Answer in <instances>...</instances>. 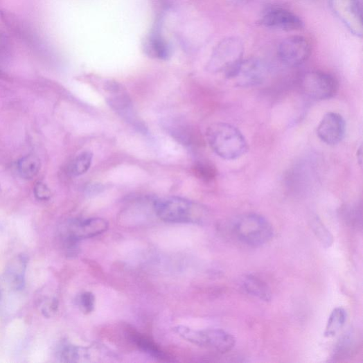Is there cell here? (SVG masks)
<instances>
[{
    "label": "cell",
    "instance_id": "1",
    "mask_svg": "<svg viewBox=\"0 0 363 363\" xmlns=\"http://www.w3.org/2000/svg\"><path fill=\"white\" fill-rule=\"evenodd\" d=\"M154 208L158 218L168 223L202 224L207 217L204 206L178 197L159 199L154 202Z\"/></svg>",
    "mask_w": 363,
    "mask_h": 363
},
{
    "label": "cell",
    "instance_id": "2",
    "mask_svg": "<svg viewBox=\"0 0 363 363\" xmlns=\"http://www.w3.org/2000/svg\"><path fill=\"white\" fill-rule=\"evenodd\" d=\"M206 140L211 149L224 160H235L244 156L248 144L243 134L227 123L211 125L206 130Z\"/></svg>",
    "mask_w": 363,
    "mask_h": 363
},
{
    "label": "cell",
    "instance_id": "3",
    "mask_svg": "<svg viewBox=\"0 0 363 363\" xmlns=\"http://www.w3.org/2000/svg\"><path fill=\"white\" fill-rule=\"evenodd\" d=\"M232 229L242 243L254 248L267 245L274 236L271 224L257 214H247L238 218L233 222Z\"/></svg>",
    "mask_w": 363,
    "mask_h": 363
},
{
    "label": "cell",
    "instance_id": "4",
    "mask_svg": "<svg viewBox=\"0 0 363 363\" xmlns=\"http://www.w3.org/2000/svg\"><path fill=\"white\" fill-rule=\"evenodd\" d=\"M173 330L179 337L195 346L222 353L231 351L236 344L235 338L222 329L197 330L186 326H177Z\"/></svg>",
    "mask_w": 363,
    "mask_h": 363
},
{
    "label": "cell",
    "instance_id": "5",
    "mask_svg": "<svg viewBox=\"0 0 363 363\" xmlns=\"http://www.w3.org/2000/svg\"><path fill=\"white\" fill-rule=\"evenodd\" d=\"M244 53V44L239 38L227 37L215 47L208 69L215 73H224L227 76L243 60Z\"/></svg>",
    "mask_w": 363,
    "mask_h": 363
},
{
    "label": "cell",
    "instance_id": "6",
    "mask_svg": "<svg viewBox=\"0 0 363 363\" xmlns=\"http://www.w3.org/2000/svg\"><path fill=\"white\" fill-rule=\"evenodd\" d=\"M300 85L302 92L317 100L330 99L335 96L339 89V82L335 76L318 71L302 76Z\"/></svg>",
    "mask_w": 363,
    "mask_h": 363
},
{
    "label": "cell",
    "instance_id": "7",
    "mask_svg": "<svg viewBox=\"0 0 363 363\" xmlns=\"http://www.w3.org/2000/svg\"><path fill=\"white\" fill-rule=\"evenodd\" d=\"M268 68L258 58L242 60L236 67L227 76L241 87H251L262 84L267 78Z\"/></svg>",
    "mask_w": 363,
    "mask_h": 363
},
{
    "label": "cell",
    "instance_id": "8",
    "mask_svg": "<svg viewBox=\"0 0 363 363\" xmlns=\"http://www.w3.org/2000/svg\"><path fill=\"white\" fill-rule=\"evenodd\" d=\"M106 89L110 95L107 99L109 106L136 129L144 130V124L136 115L132 101L122 85L110 82L107 83Z\"/></svg>",
    "mask_w": 363,
    "mask_h": 363
},
{
    "label": "cell",
    "instance_id": "9",
    "mask_svg": "<svg viewBox=\"0 0 363 363\" xmlns=\"http://www.w3.org/2000/svg\"><path fill=\"white\" fill-rule=\"evenodd\" d=\"M330 8L351 33L362 35V0H329Z\"/></svg>",
    "mask_w": 363,
    "mask_h": 363
},
{
    "label": "cell",
    "instance_id": "10",
    "mask_svg": "<svg viewBox=\"0 0 363 363\" xmlns=\"http://www.w3.org/2000/svg\"><path fill=\"white\" fill-rule=\"evenodd\" d=\"M311 51V44L306 38L293 36L285 39L280 44L278 55L285 65L298 67L306 62Z\"/></svg>",
    "mask_w": 363,
    "mask_h": 363
},
{
    "label": "cell",
    "instance_id": "11",
    "mask_svg": "<svg viewBox=\"0 0 363 363\" xmlns=\"http://www.w3.org/2000/svg\"><path fill=\"white\" fill-rule=\"evenodd\" d=\"M260 23L267 28L287 32L296 31L304 26V22L299 17L280 7H272L267 9L263 15Z\"/></svg>",
    "mask_w": 363,
    "mask_h": 363
},
{
    "label": "cell",
    "instance_id": "12",
    "mask_svg": "<svg viewBox=\"0 0 363 363\" xmlns=\"http://www.w3.org/2000/svg\"><path fill=\"white\" fill-rule=\"evenodd\" d=\"M346 130V125L343 116L335 112H328L322 118L317 133L321 141L334 145L344 139Z\"/></svg>",
    "mask_w": 363,
    "mask_h": 363
},
{
    "label": "cell",
    "instance_id": "13",
    "mask_svg": "<svg viewBox=\"0 0 363 363\" xmlns=\"http://www.w3.org/2000/svg\"><path fill=\"white\" fill-rule=\"evenodd\" d=\"M108 228V222L99 218L73 222L67 230V242L69 245H73L80 240L99 236L105 233Z\"/></svg>",
    "mask_w": 363,
    "mask_h": 363
},
{
    "label": "cell",
    "instance_id": "14",
    "mask_svg": "<svg viewBox=\"0 0 363 363\" xmlns=\"http://www.w3.org/2000/svg\"><path fill=\"white\" fill-rule=\"evenodd\" d=\"M164 125L167 132L182 144L187 146L200 144L201 138L197 131L184 121L175 118L166 120Z\"/></svg>",
    "mask_w": 363,
    "mask_h": 363
},
{
    "label": "cell",
    "instance_id": "15",
    "mask_svg": "<svg viewBox=\"0 0 363 363\" xmlns=\"http://www.w3.org/2000/svg\"><path fill=\"white\" fill-rule=\"evenodd\" d=\"M97 349L85 348L71 344L64 345L60 348L59 357L60 361L65 362H92Z\"/></svg>",
    "mask_w": 363,
    "mask_h": 363
},
{
    "label": "cell",
    "instance_id": "16",
    "mask_svg": "<svg viewBox=\"0 0 363 363\" xmlns=\"http://www.w3.org/2000/svg\"><path fill=\"white\" fill-rule=\"evenodd\" d=\"M242 287L251 296L264 301H269L272 298V292L268 285L260 278L249 275L242 281Z\"/></svg>",
    "mask_w": 363,
    "mask_h": 363
},
{
    "label": "cell",
    "instance_id": "17",
    "mask_svg": "<svg viewBox=\"0 0 363 363\" xmlns=\"http://www.w3.org/2000/svg\"><path fill=\"white\" fill-rule=\"evenodd\" d=\"M130 335L132 341L144 352L161 360H169L168 355L161 351L153 341L134 330H132Z\"/></svg>",
    "mask_w": 363,
    "mask_h": 363
},
{
    "label": "cell",
    "instance_id": "18",
    "mask_svg": "<svg viewBox=\"0 0 363 363\" xmlns=\"http://www.w3.org/2000/svg\"><path fill=\"white\" fill-rule=\"evenodd\" d=\"M26 263L25 258L19 256L12 263L8 270L7 276L11 287L16 290H21L24 288Z\"/></svg>",
    "mask_w": 363,
    "mask_h": 363
},
{
    "label": "cell",
    "instance_id": "19",
    "mask_svg": "<svg viewBox=\"0 0 363 363\" xmlns=\"http://www.w3.org/2000/svg\"><path fill=\"white\" fill-rule=\"evenodd\" d=\"M347 319L344 309L337 308L330 313L324 331V336L328 338L334 337L344 327Z\"/></svg>",
    "mask_w": 363,
    "mask_h": 363
},
{
    "label": "cell",
    "instance_id": "20",
    "mask_svg": "<svg viewBox=\"0 0 363 363\" xmlns=\"http://www.w3.org/2000/svg\"><path fill=\"white\" fill-rule=\"evenodd\" d=\"M145 51L150 57L166 60L169 55L166 42L158 35L151 36L145 44Z\"/></svg>",
    "mask_w": 363,
    "mask_h": 363
},
{
    "label": "cell",
    "instance_id": "21",
    "mask_svg": "<svg viewBox=\"0 0 363 363\" xmlns=\"http://www.w3.org/2000/svg\"><path fill=\"white\" fill-rule=\"evenodd\" d=\"M41 168V161L35 155H28L21 159L17 164V169L22 178L30 179L35 177Z\"/></svg>",
    "mask_w": 363,
    "mask_h": 363
},
{
    "label": "cell",
    "instance_id": "22",
    "mask_svg": "<svg viewBox=\"0 0 363 363\" xmlns=\"http://www.w3.org/2000/svg\"><path fill=\"white\" fill-rule=\"evenodd\" d=\"M311 227L314 233L324 248H330L334 244V237L319 219H314L311 222Z\"/></svg>",
    "mask_w": 363,
    "mask_h": 363
},
{
    "label": "cell",
    "instance_id": "23",
    "mask_svg": "<svg viewBox=\"0 0 363 363\" xmlns=\"http://www.w3.org/2000/svg\"><path fill=\"white\" fill-rule=\"evenodd\" d=\"M93 154L88 151L78 155L73 161L71 172L74 176H80L86 173L92 164Z\"/></svg>",
    "mask_w": 363,
    "mask_h": 363
},
{
    "label": "cell",
    "instance_id": "24",
    "mask_svg": "<svg viewBox=\"0 0 363 363\" xmlns=\"http://www.w3.org/2000/svg\"><path fill=\"white\" fill-rule=\"evenodd\" d=\"M195 175L204 181H211L217 176L215 166L207 161H198L194 166Z\"/></svg>",
    "mask_w": 363,
    "mask_h": 363
},
{
    "label": "cell",
    "instance_id": "25",
    "mask_svg": "<svg viewBox=\"0 0 363 363\" xmlns=\"http://www.w3.org/2000/svg\"><path fill=\"white\" fill-rule=\"evenodd\" d=\"M96 298L90 292L82 293L78 298V304L82 311L86 314L91 313L95 308Z\"/></svg>",
    "mask_w": 363,
    "mask_h": 363
},
{
    "label": "cell",
    "instance_id": "26",
    "mask_svg": "<svg viewBox=\"0 0 363 363\" xmlns=\"http://www.w3.org/2000/svg\"><path fill=\"white\" fill-rule=\"evenodd\" d=\"M35 197L42 201H46L51 198V193L47 186L43 183H38L35 187Z\"/></svg>",
    "mask_w": 363,
    "mask_h": 363
},
{
    "label": "cell",
    "instance_id": "27",
    "mask_svg": "<svg viewBox=\"0 0 363 363\" xmlns=\"http://www.w3.org/2000/svg\"><path fill=\"white\" fill-rule=\"evenodd\" d=\"M353 346V338L351 337V335L347 337H344L342 341H340L339 345L338 346V353H349Z\"/></svg>",
    "mask_w": 363,
    "mask_h": 363
},
{
    "label": "cell",
    "instance_id": "28",
    "mask_svg": "<svg viewBox=\"0 0 363 363\" xmlns=\"http://www.w3.org/2000/svg\"><path fill=\"white\" fill-rule=\"evenodd\" d=\"M232 1L236 4L243 5L248 3L250 0H232Z\"/></svg>",
    "mask_w": 363,
    "mask_h": 363
}]
</instances>
